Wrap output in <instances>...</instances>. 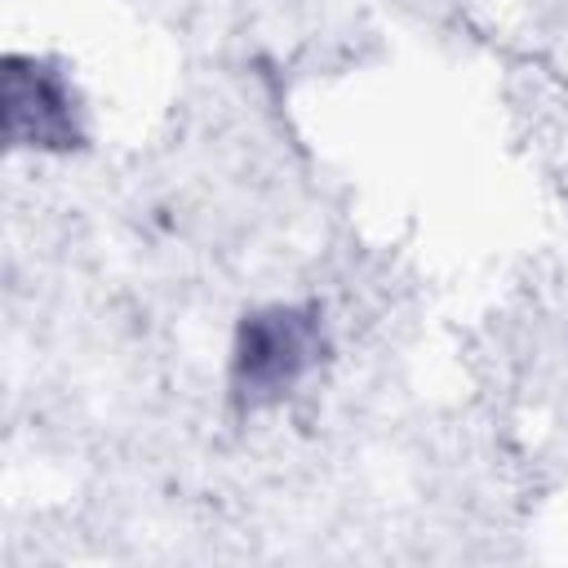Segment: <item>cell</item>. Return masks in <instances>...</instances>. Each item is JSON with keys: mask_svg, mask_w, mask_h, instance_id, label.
<instances>
[{"mask_svg": "<svg viewBox=\"0 0 568 568\" xmlns=\"http://www.w3.org/2000/svg\"><path fill=\"white\" fill-rule=\"evenodd\" d=\"M324 359V320L315 306L271 302L240 320L231 342V395L240 408H266L293 395Z\"/></svg>", "mask_w": 568, "mask_h": 568, "instance_id": "cell-1", "label": "cell"}, {"mask_svg": "<svg viewBox=\"0 0 568 568\" xmlns=\"http://www.w3.org/2000/svg\"><path fill=\"white\" fill-rule=\"evenodd\" d=\"M4 133L13 146L67 151L80 142V111L67 75L44 58H4Z\"/></svg>", "mask_w": 568, "mask_h": 568, "instance_id": "cell-2", "label": "cell"}]
</instances>
